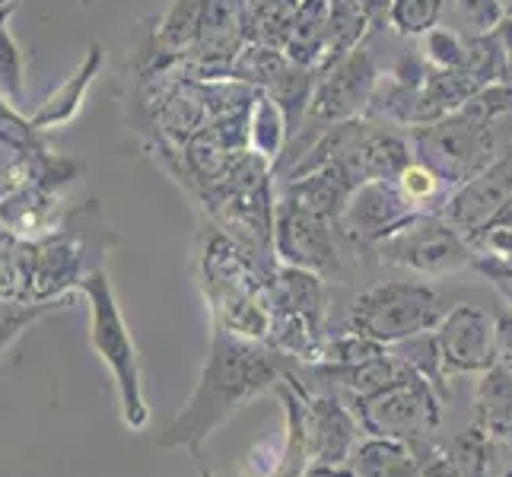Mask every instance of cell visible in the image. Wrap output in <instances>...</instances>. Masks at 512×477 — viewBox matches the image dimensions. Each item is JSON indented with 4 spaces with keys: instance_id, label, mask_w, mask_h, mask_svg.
I'll return each mask as SVG.
<instances>
[{
    "instance_id": "cell-22",
    "label": "cell",
    "mask_w": 512,
    "mask_h": 477,
    "mask_svg": "<svg viewBox=\"0 0 512 477\" xmlns=\"http://www.w3.org/2000/svg\"><path fill=\"white\" fill-rule=\"evenodd\" d=\"M398 188L404 191V198H408L420 214H439L449 198V185L439 179L436 172H430L427 166H420L417 159H411L408 166L398 172Z\"/></svg>"
},
{
    "instance_id": "cell-25",
    "label": "cell",
    "mask_w": 512,
    "mask_h": 477,
    "mask_svg": "<svg viewBox=\"0 0 512 477\" xmlns=\"http://www.w3.org/2000/svg\"><path fill=\"white\" fill-rule=\"evenodd\" d=\"M67 299H51V303H29V299H0V353H4L20 334L35 325L48 312H55Z\"/></svg>"
},
{
    "instance_id": "cell-32",
    "label": "cell",
    "mask_w": 512,
    "mask_h": 477,
    "mask_svg": "<svg viewBox=\"0 0 512 477\" xmlns=\"http://www.w3.org/2000/svg\"><path fill=\"white\" fill-rule=\"evenodd\" d=\"M20 0H0V10H7V7H16Z\"/></svg>"
},
{
    "instance_id": "cell-9",
    "label": "cell",
    "mask_w": 512,
    "mask_h": 477,
    "mask_svg": "<svg viewBox=\"0 0 512 477\" xmlns=\"http://www.w3.org/2000/svg\"><path fill=\"white\" fill-rule=\"evenodd\" d=\"M379 83L376 64L363 48H353L350 55L331 61L319 70L315 90L309 99V115L322 125L360 118L369 109V99Z\"/></svg>"
},
{
    "instance_id": "cell-10",
    "label": "cell",
    "mask_w": 512,
    "mask_h": 477,
    "mask_svg": "<svg viewBox=\"0 0 512 477\" xmlns=\"http://www.w3.org/2000/svg\"><path fill=\"white\" fill-rule=\"evenodd\" d=\"M417 214L420 210L404 198V191L398 188L395 179H376L350 191L341 217L334 220V229H341L350 242L373 249L376 242L398 233Z\"/></svg>"
},
{
    "instance_id": "cell-5",
    "label": "cell",
    "mask_w": 512,
    "mask_h": 477,
    "mask_svg": "<svg viewBox=\"0 0 512 477\" xmlns=\"http://www.w3.org/2000/svg\"><path fill=\"white\" fill-rule=\"evenodd\" d=\"M408 144L417 163L436 172L449 188L474 179L497 159V137H493L490 125L471 121L462 112L411 128Z\"/></svg>"
},
{
    "instance_id": "cell-24",
    "label": "cell",
    "mask_w": 512,
    "mask_h": 477,
    "mask_svg": "<svg viewBox=\"0 0 512 477\" xmlns=\"http://www.w3.org/2000/svg\"><path fill=\"white\" fill-rule=\"evenodd\" d=\"M420 58L433 70H465L468 67V39L439 23L427 35H420Z\"/></svg>"
},
{
    "instance_id": "cell-1",
    "label": "cell",
    "mask_w": 512,
    "mask_h": 477,
    "mask_svg": "<svg viewBox=\"0 0 512 477\" xmlns=\"http://www.w3.org/2000/svg\"><path fill=\"white\" fill-rule=\"evenodd\" d=\"M296 369V360L271 344L239 338V334L214 325L210 350L194 392L185 408L163 430V449L201 452V446L233 417L242 404L274 392Z\"/></svg>"
},
{
    "instance_id": "cell-31",
    "label": "cell",
    "mask_w": 512,
    "mask_h": 477,
    "mask_svg": "<svg viewBox=\"0 0 512 477\" xmlns=\"http://www.w3.org/2000/svg\"><path fill=\"white\" fill-rule=\"evenodd\" d=\"M299 477H353L347 465H309Z\"/></svg>"
},
{
    "instance_id": "cell-34",
    "label": "cell",
    "mask_w": 512,
    "mask_h": 477,
    "mask_svg": "<svg viewBox=\"0 0 512 477\" xmlns=\"http://www.w3.org/2000/svg\"><path fill=\"white\" fill-rule=\"evenodd\" d=\"M201 477H214V474H210V471H204V474H201Z\"/></svg>"
},
{
    "instance_id": "cell-14",
    "label": "cell",
    "mask_w": 512,
    "mask_h": 477,
    "mask_svg": "<svg viewBox=\"0 0 512 477\" xmlns=\"http://www.w3.org/2000/svg\"><path fill=\"white\" fill-rule=\"evenodd\" d=\"M61 191L55 185H45L39 179H29L20 188H13L0 201V226L13 233L16 239H42L55 229V214Z\"/></svg>"
},
{
    "instance_id": "cell-30",
    "label": "cell",
    "mask_w": 512,
    "mask_h": 477,
    "mask_svg": "<svg viewBox=\"0 0 512 477\" xmlns=\"http://www.w3.org/2000/svg\"><path fill=\"white\" fill-rule=\"evenodd\" d=\"M493 252V255H500L503 261H509L512 264V229H493V233L487 236V242H484V249L481 252Z\"/></svg>"
},
{
    "instance_id": "cell-12",
    "label": "cell",
    "mask_w": 512,
    "mask_h": 477,
    "mask_svg": "<svg viewBox=\"0 0 512 477\" xmlns=\"http://www.w3.org/2000/svg\"><path fill=\"white\" fill-rule=\"evenodd\" d=\"M299 398H303V433L312 465H347L360 446V420L334 392L312 395L303 376L296 373Z\"/></svg>"
},
{
    "instance_id": "cell-18",
    "label": "cell",
    "mask_w": 512,
    "mask_h": 477,
    "mask_svg": "<svg viewBox=\"0 0 512 477\" xmlns=\"http://www.w3.org/2000/svg\"><path fill=\"white\" fill-rule=\"evenodd\" d=\"M353 477H420V452L401 439L366 436L347 462Z\"/></svg>"
},
{
    "instance_id": "cell-8",
    "label": "cell",
    "mask_w": 512,
    "mask_h": 477,
    "mask_svg": "<svg viewBox=\"0 0 512 477\" xmlns=\"http://www.w3.org/2000/svg\"><path fill=\"white\" fill-rule=\"evenodd\" d=\"M373 255L382 264H395V268L423 277H446L462 268H471L478 252L443 220V214H417L398 233L376 242Z\"/></svg>"
},
{
    "instance_id": "cell-7",
    "label": "cell",
    "mask_w": 512,
    "mask_h": 477,
    "mask_svg": "<svg viewBox=\"0 0 512 477\" xmlns=\"http://www.w3.org/2000/svg\"><path fill=\"white\" fill-rule=\"evenodd\" d=\"M439 214L474 252L484 249L493 229H512V150L452 188Z\"/></svg>"
},
{
    "instance_id": "cell-21",
    "label": "cell",
    "mask_w": 512,
    "mask_h": 477,
    "mask_svg": "<svg viewBox=\"0 0 512 477\" xmlns=\"http://www.w3.org/2000/svg\"><path fill=\"white\" fill-rule=\"evenodd\" d=\"M506 20L503 0H443V26L455 29L465 39L493 35Z\"/></svg>"
},
{
    "instance_id": "cell-3",
    "label": "cell",
    "mask_w": 512,
    "mask_h": 477,
    "mask_svg": "<svg viewBox=\"0 0 512 477\" xmlns=\"http://www.w3.org/2000/svg\"><path fill=\"white\" fill-rule=\"evenodd\" d=\"M80 293L90 303V344L99 360L109 366L118 388V408L128 430H144L150 420V408L144 398V376H140V357L134 334L121 315L112 277L105 268L93 271L83 280Z\"/></svg>"
},
{
    "instance_id": "cell-20",
    "label": "cell",
    "mask_w": 512,
    "mask_h": 477,
    "mask_svg": "<svg viewBox=\"0 0 512 477\" xmlns=\"http://www.w3.org/2000/svg\"><path fill=\"white\" fill-rule=\"evenodd\" d=\"M287 131H290L287 115L277 105V99L268 96L264 90H258L252 99V109H249V147H252V153L274 163L280 147H284V140H287Z\"/></svg>"
},
{
    "instance_id": "cell-27",
    "label": "cell",
    "mask_w": 512,
    "mask_h": 477,
    "mask_svg": "<svg viewBox=\"0 0 512 477\" xmlns=\"http://www.w3.org/2000/svg\"><path fill=\"white\" fill-rule=\"evenodd\" d=\"M458 112L468 115L471 121H481V125H493V121L512 115V80L484 83Z\"/></svg>"
},
{
    "instance_id": "cell-26",
    "label": "cell",
    "mask_w": 512,
    "mask_h": 477,
    "mask_svg": "<svg viewBox=\"0 0 512 477\" xmlns=\"http://www.w3.org/2000/svg\"><path fill=\"white\" fill-rule=\"evenodd\" d=\"M23 86H26V58L23 48L16 42V35L10 26H0V99L7 102H20L23 99Z\"/></svg>"
},
{
    "instance_id": "cell-2",
    "label": "cell",
    "mask_w": 512,
    "mask_h": 477,
    "mask_svg": "<svg viewBox=\"0 0 512 477\" xmlns=\"http://www.w3.org/2000/svg\"><path fill=\"white\" fill-rule=\"evenodd\" d=\"M109 226L102 223V210L96 201H86L74 214L64 217L48 236L32 242V303L67 299L70 290H80L93 271L105 268L102 258L109 252Z\"/></svg>"
},
{
    "instance_id": "cell-29",
    "label": "cell",
    "mask_w": 512,
    "mask_h": 477,
    "mask_svg": "<svg viewBox=\"0 0 512 477\" xmlns=\"http://www.w3.org/2000/svg\"><path fill=\"white\" fill-rule=\"evenodd\" d=\"M493 357H497V366L512 373V309L493 315Z\"/></svg>"
},
{
    "instance_id": "cell-11",
    "label": "cell",
    "mask_w": 512,
    "mask_h": 477,
    "mask_svg": "<svg viewBox=\"0 0 512 477\" xmlns=\"http://www.w3.org/2000/svg\"><path fill=\"white\" fill-rule=\"evenodd\" d=\"M433 344L446 382L452 376H481L497 366L493 318H487L478 306H449L443 322L433 328Z\"/></svg>"
},
{
    "instance_id": "cell-28",
    "label": "cell",
    "mask_w": 512,
    "mask_h": 477,
    "mask_svg": "<svg viewBox=\"0 0 512 477\" xmlns=\"http://www.w3.org/2000/svg\"><path fill=\"white\" fill-rule=\"evenodd\" d=\"M471 268L478 271L487 280V284L512 306V264L509 261H503L500 255H493V252L490 255L478 252V255H474V261H471Z\"/></svg>"
},
{
    "instance_id": "cell-33",
    "label": "cell",
    "mask_w": 512,
    "mask_h": 477,
    "mask_svg": "<svg viewBox=\"0 0 512 477\" xmlns=\"http://www.w3.org/2000/svg\"><path fill=\"white\" fill-rule=\"evenodd\" d=\"M500 477H512V458H509V465H506V468L500 471Z\"/></svg>"
},
{
    "instance_id": "cell-17",
    "label": "cell",
    "mask_w": 512,
    "mask_h": 477,
    "mask_svg": "<svg viewBox=\"0 0 512 477\" xmlns=\"http://www.w3.org/2000/svg\"><path fill=\"white\" fill-rule=\"evenodd\" d=\"M357 188L353 185L344 169L338 163H328L315 172H306V175H296V179H287V191L284 198L312 210V214H322L328 220H338L341 210L350 198V191Z\"/></svg>"
},
{
    "instance_id": "cell-16",
    "label": "cell",
    "mask_w": 512,
    "mask_h": 477,
    "mask_svg": "<svg viewBox=\"0 0 512 477\" xmlns=\"http://www.w3.org/2000/svg\"><path fill=\"white\" fill-rule=\"evenodd\" d=\"M102 67H105V51H102V45L93 42L90 51L83 55V61L77 64L74 74H70L58 90H51L39 109L32 112V118H29L32 125L39 131H55V128L70 125V121L80 115L86 93H90V86L102 74Z\"/></svg>"
},
{
    "instance_id": "cell-19",
    "label": "cell",
    "mask_w": 512,
    "mask_h": 477,
    "mask_svg": "<svg viewBox=\"0 0 512 477\" xmlns=\"http://www.w3.org/2000/svg\"><path fill=\"white\" fill-rule=\"evenodd\" d=\"M328 7L331 0H299L284 39V55L293 64L319 67L328 42Z\"/></svg>"
},
{
    "instance_id": "cell-23",
    "label": "cell",
    "mask_w": 512,
    "mask_h": 477,
    "mask_svg": "<svg viewBox=\"0 0 512 477\" xmlns=\"http://www.w3.org/2000/svg\"><path fill=\"white\" fill-rule=\"evenodd\" d=\"M385 23L404 39H420L443 23V0H392Z\"/></svg>"
},
{
    "instance_id": "cell-6",
    "label": "cell",
    "mask_w": 512,
    "mask_h": 477,
    "mask_svg": "<svg viewBox=\"0 0 512 477\" xmlns=\"http://www.w3.org/2000/svg\"><path fill=\"white\" fill-rule=\"evenodd\" d=\"M439 408H443V398H439L436 388L420 373H411L404 382L385 388V392L357 401L353 414H357L366 436L401 439V443L414 446L423 458L433 449L430 436L439 430Z\"/></svg>"
},
{
    "instance_id": "cell-13",
    "label": "cell",
    "mask_w": 512,
    "mask_h": 477,
    "mask_svg": "<svg viewBox=\"0 0 512 477\" xmlns=\"http://www.w3.org/2000/svg\"><path fill=\"white\" fill-rule=\"evenodd\" d=\"M274 255L280 264L325 274L338 264L334 252V220L312 214L287 198H280L274 217Z\"/></svg>"
},
{
    "instance_id": "cell-4",
    "label": "cell",
    "mask_w": 512,
    "mask_h": 477,
    "mask_svg": "<svg viewBox=\"0 0 512 477\" xmlns=\"http://www.w3.org/2000/svg\"><path fill=\"white\" fill-rule=\"evenodd\" d=\"M446 303L430 284L417 280H392L376 284L353 296L347 325L350 331L366 334L385 347H395L417 334L433 331L446 315Z\"/></svg>"
},
{
    "instance_id": "cell-15",
    "label": "cell",
    "mask_w": 512,
    "mask_h": 477,
    "mask_svg": "<svg viewBox=\"0 0 512 477\" xmlns=\"http://www.w3.org/2000/svg\"><path fill=\"white\" fill-rule=\"evenodd\" d=\"M474 430L484 436L490 452L512 455V373L493 366L481 373L474 388Z\"/></svg>"
}]
</instances>
